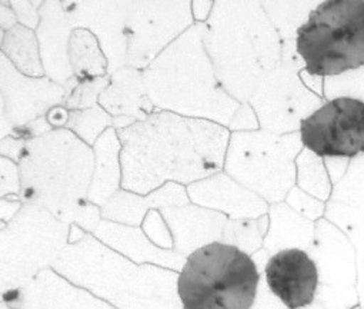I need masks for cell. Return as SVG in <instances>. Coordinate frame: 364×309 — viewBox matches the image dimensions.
I'll return each mask as SVG.
<instances>
[{
  "label": "cell",
  "mask_w": 364,
  "mask_h": 309,
  "mask_svg": "<svg viewBox=\"0 0 364 309\" xmlns=\"http://www.w3.org/2000/svg\"><path fill=\"white\" fill-rule=\"evenodd\" d=\"M260 273L253 258L236 245L210 242L189 255L177 279L183 309H250Z\"/></svg>",
  "instance_id": "1"
},
{
  "label": "cell",
  "mask_w": 364,
  "mask_h": 309,
  "mask_svg": "<svg viewBox=\"0 0 364 309\" xmlns=\"http://www.w3.org/2000/svg\"><path fill=\"white\" fill-rule=\"evenodd\" d=\"M192 125L181 116L160 112L120 130L124 179L141 171L130 189L146 192L166 179L189 182L186 171L189 177L193 174L195 158L189 133Z\"/></svg>",
  "instance_id": "2"
},
{
  "label": "cell",
  "mask_w": 364,
  "mask_h": 309,
  "mask_svg": "<svg viewBox=\"0 0 364 309\" xmlns=\"http://www.w3.org/2000/svg\"><path fill=\"white\" fill-rule=\"evenodd\" d=\"M296 51L311 76L364 66V0H324L299 28Z\"/></svg>",
  "instance_id": "3"
},
{
  "label": "cell",
  "mask_w": 364,
  "mask_h": 309,
  "mask_svg": "<svg viewBox=\"0 0 364 309\" xmlns=\"http://www.w3.org/2000/svg\"><path fill=\"white\" fill-rule=\"evenodd\" d=\"M199 32V28L188 29L143 69L146 92L154 106L193 113L192 100L198 99L208 70Z\"/></svg>",
  "instance_id": "4"
},
{
  "label": "cell",
  "mask_w": 364,
  "mask_h": 309,
  "mask_svg": "<svg viewBox=\"0 0 364 309\" xmlns=\"http://www.w3.org/2000/svg\"><path fill=\"white\" fill-rule=\"evenodd\" d=\"M300 137L321 158L364 154V100L338 96L326 102L301 120Z\"/></svg>",
  "instance_id": "5"
},
{
  "label": "cell",
  "mask_w": 364,
  "mask_h": 309,
  "mask_svg": "<svg viewBox=\"0 0 364 309\" xmlns=\"http://www.w3.org/2000/svg\"><path fill=\"white\" fill-rule=\"evenodd\" d=\"M269 290L289 309L313 303L320 273L316 261L303 249L287 248L276 252L264 266Z\"/></svg>",
  "instance_id": "6"
},
{
  "label": "cell",
  "mask_w": 364,
  "mask_h": 309,
  "mask_svg": "<svg viewBox=\"0 0 364 309\" xmlns=\"http://www.w3.org/2000/svg\"><path fill=\"white\" fill-rule=\"evenodd\" d=\"M65 86L48 76L32 78L21 73L0 52V92L14 122L29 120L48 106L59 103L66 95Z\"/></svg>",
  "instance_id": "7"
},
{
  "label": "cell",
  "mask_w": 364,
  "mask_h": 309,
  "mask_svg": "<svg viewBox=\"0 0 364 309\" xmlns=\"http://www.w3.org/2000/svg\"><path fill=\"white\" fill-rule=\"evenodd\" d=\"M39 16L41 21L36 28V36L45 75L60 85H66L73 80L68 55V46L73 32L72 23L65 11L60 8L52 9L50 4H46L45 8L39 11Z\"/></svg>",
  "instance_id": "8"
},
{
  "label": "cell",
  "mask_w": 364,
  "mask_h": 309,
  "mask_svg": "<svg viewBox=\"0 0 364 309\" xmlns=\"http://www.w3.org/2000/svg\"><path fill=\"white\" fill-rule=\"evenodd\" d=\"M69 63L77 82L107 76L109 61L96 35L87 29L76 28L68 46Z\"/></svg>",
  "instance_id": "9"
},
{
  "label": "cell",
  "mask_w": 364,
  "mask_h": 309,
  "mask_svg": "<svg viewBox=\"0 0 364 309\" xmlns=\"http://www.w3.org/2000/svg\"><path fill=\"white\" fill-rule=\"evenodd\" d=\"M0 52L12 62V65L21 73L32 78L46 76L39 41L33 29L16 23L11 29L5 31Z\"/></svg>",
  "instance_id": "10"
},
{
  "label": "cell",
  "mask_w": 364,
  "mask_h": 309,
  "mask_svg": "<svg viewBox=\"0 0 364 309\" xmlns=\"http://www.w3.org/2000/svg\"><path fill=\"white\" fill-rule=\"evenodd\" d=\"M9 4L14 8L18 23L29 29H36L39 26L41 16L38 0H9Z\"/></svg>",
  "instance_id": "11"
},
{
  "label": "cell",
  "mask_w": 364,
  "mask_h": 309,
  "mask_svg": "<svg viewBox=\"0 0 364 309\" xmlns=\"http://www.w3.org/2000/svg\"><path fill=\"white\" fill-rule=\"evenodd\" d=\"M6 108H5V99H4V95L2 92H0V119L4 117V113H5Z\"/></svg>",
  "instance_id": "12"
},
{
  "label": "cell",
  "mask_w": 364,
  "mask_h": 309,
  "mask_svg": "<svg viewBox=\"0 0 364 309\" xmlns=\"http://www.w3.org/2000/svg\"><path fill=\"white\" fill-rule=\"evenodd\" d=\"M4 35H5V31L0 28V45H2V39H4Z\"/></svg>",
  "instance_id": "13"
}]
</instances>
